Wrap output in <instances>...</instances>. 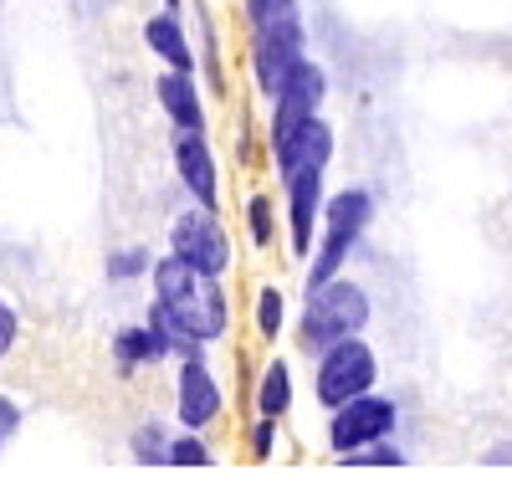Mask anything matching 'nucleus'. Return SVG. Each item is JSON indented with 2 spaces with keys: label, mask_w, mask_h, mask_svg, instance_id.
Masks as SVG:
<instances>
[{
  "label": "nucleus",
  "mask_w": 512,
  "mask_h": 497,
  "mask_svg": "<svg viewBox=\"0 0 512 497\" xmlns=\"http://www.w3.org/2000/svg\"><path fill=\"white\" fill-rule=\"evenodd\" d=\"M154 303L175 318L190 339L200 344H216L231 334V293H226V277H205L190 262H180L175 252L154 257Z\"/></svg>",
  "instance_id": "nucleus-1"
},
{
  "label": "nucleus",
  "mask_w": 512,
  "mask_h": 497,
  "mask_svg": "<svg viewBox=\"0 0 512 497\" xmlns=\"http://www.w3.org/2000/svg\"><path fill=\"white\" fill-rule=\"evenodd\" d=\"M369 318H374V303L354 277H333L323 287H308L303 313H297V349L318 359L323 349L344 344V339H364Z\"/></svg>",
  "instance_id": "nucleus-2"
},
{
  "label": "nucleus",
  "mask_w": 512,
  "mask_h": 497,
  "mask_svg": "<svg viewBox=\"0 0 512 497\" xmlns=\"http://www.w3.org/2000/svg\"><path fill=\"white\" fill-rule=\"evenodd\" d=\"M369 221H374V195L364 185H344L338 195H328L323 231H318V246L308 257V287H323L333 277H344V262L354 257V246L364 241Z\"/></svg>",
  "instance_id": "nucleus-3"
},
{
  "label": "nucleus",
  "mask_w": 512,
  "mask_h": 497,
  "mask_svg": "<svg viewBox=\"0 0 512 497\" xmlns=\"http://www.w3.org/2000/svg\"><path fill=\"white\" fill-rule=\"evenodd\" d=\"M379 390V354L364 339H344L313 359V400L323 410H338L359 395Z\"/></svg>",
  "instance_id": "nucleus-4"
},
{
  "label": "nucleus",
  "mask_w": 512,
  "mask_h": 497,
  "mask_svg": "<svg viewBox=\"0 0 512 497\" xmlns=\"http://www.w3.org/2000/svg\"><path fill=\"white\" fill-rule=\"evenodd\" d=\"M395 431H400V405L390 395H379V390L328 410V451L338 462L359 457V451H369L379 441H395Z\"/></svg>",
  "instance_id": "nucleus-5"
},
{
  "label": "nucleus",
  "mask_w": 512,
  "mask_h": 497,
  "mask_svg": "<svg viewBox=\"0 0 512 497\" xmlns=\"http://www.w3.org/2000/svg\"><path fill=\"white\" fill-rule=\"evenodd\" d=\"M169 252L205 277H226L236 267V241H231L221 211H205V205H190V211L169 221Z\"/></svg>",
  "instance_id": "nucleus-6"
},
{
  "label": "nucleus",
  "mask_w": 512,
  "mask_h": 497,
  "mask_svg": "<svg viewBox=\"0 0 512 497\" xmlns=\"http://www.w3.org/2000/svg\"><path fill=\"white\" fill-rule=\"evenodd\" d=\"M297 62H308V26L303 21L251 31V88L267 103L282 93V82L297 72Z\"/></svg>",
  "instance_id": "nucleus-7"
},
{
  "label": "nucleus",
  "mask_w": 512,
  "mask_h": 497,
  "mask_svg": "<svg viewBox=\"0 0 512 497\" xmlns=\"http://www.w3.org/2000/svg\"><path fill=\"white\" fill-rule=\"evenodd\" d=\"M323 205H328V175L303 170L282 180V226H287V252L292 262H308L318 231H323Z\"/></svg>",
  "instance_id": "nucleus-8"
},
{
  "label": "nucleus",
  "mask_w": 512,
  "mask_h": 497,
  "mask_svg": "<svg viewBox=\"0 0 512 497\" xmlns=\"http://www.w3.org/2000/svg\"><path fill=\"white\" fill-rule=\"evenodd\" d=\"M226 416V385L221 375L210 369V359H180L175 364V421L180 431H210Z\"/></svg>",
  "instance_id": "nucleus-9"
},
{
  "label": "nucleus",
  "mask_w": 512,
  "mask_h": 497,
  "mask_svg": "<svg viewBox=\"0 0 512 497\" xmlns=\"http://www.w3.org/2000/svg\"><path fill=\"white\" fill-rule=\"evenodd\" d=\"M323 98H328V72L308 57V62H297V72L282 82V93L272 98V118H267V144L287 139L297 123H308L323 113Z\"/></svg>",
  "instance_id": "nucleus-10"
},
{
  "label": "nucleus",
  "mask_w": 512,
  "mask_h": 497,
  "mask_svg": "<svg viewBox=\"0 0 512 497\" xmlns=\"http://www.w3.org/2000/svg\"><path fill=\"white\" fill-rule=\"evenodd\" d=\"M169 154H175V180L185 185V195L205 211H221V159L216 144L205 134H175L169 139Z\"/></svg>",
  "instance_id": "nucleus-11"
},
{
  "label": "nucleus",
  "mask_w": 512,
  "mask_h": 497,
  "mask_svg": "<svg viewBox=\"0 0 512 497\" xmlns=\"http://www.w3.org/2000/svg\"><path fill=\"white\" fill-rule=\"evenodd\" d=\"M267 149H272V164H277V180L303 175V170L328 175V164H333V154H338V134H333V123L318 113V118L297 123L287 139H277V144H267Z\"/></svg>",
  "instance_id": "nucleus-12"
},
{
  "label": "nucleus",
  "mask_w": 512,
  "mask_h": 497,
  "mask_svg": "<svg viewBox=\"0 0 512 497\" xmlns=\"http://www.w3.org/2000/svg\"><path fill=\"white\" fill-rule=\"evenodd\" d=\"M154 98H159V113L169 118L175 134H205V98H200V82L195 72H159L154 77Z\"/></svg>",
  "instance_id": "nucleus-13"
},
{
  "label": "nucleus",
  "mask_w": 512,
  "mask_h": 497,
  "mask_svg": "<svg viewBox=\"0 0 512 497\" xmlns=\"http://www.w3.org/2000/svg\"><path fill=\"white\" fill-rule=\"evenodd\" d=\"M144 47L164 62V72H200V52L190 47V31L180 11H154L144 21Z\"/></svg>",
  "instance_id": "nucleus-14"
},
{
  "label": "nucleus",
  "mask_w": 512,
  "mask_h": 497,
  "mask_svg": "<svg viewBox=\"0 0 512 497\" xmlns=\"http://www.w3.org/2000/svg\"><path fill=\"white\" fill-rule=\"evenodd\" d=\"M292 405H297L292 364H287V359H267V364H262V375H256V385H251V416H272V421H282Z\"/></svg>",
  "instance_id": "nucleus-15"
},
{
  "label": "nucleus",
  "mask_w": 512,
  "mask_h": 497,
  "mask_svg": "<svg viewBox=\"0 0 512 497\" xmlns=\"http://www.w3.org/2000/svg\"><path fill=\"white\" fill-rule=\"evenodd\" d=\"M149 364H164V354H159V344L149 334V323L118 328V334H113V369H118V375L128 380V375H139V369H149Z\"/></svg>",
  "instance_id": "nucleus-16"
},
{
  "label": "nucleus",
  "mask_w": 512,
  "mask_h": 497,
  "mask_svg": "<svg viewBox=\"0 0 512 497\" xmlns=\"http://www.w3.org/2000/svg\"><path fill=\"white\" fill-rule=\"evenodd\" d=\"M241 221H246V241L256 246V252L277 246V236H282V211H277V200H272V195L251 190V195L241 200Z\"/></svg>",
  "instance_id": "nucleus-17"
},
{
  "label": "nucleus",
  "mask_w": 512,
  "mask_h": 497,
  "mask_svg": "<svg viewBox=\"0 0 512 497\" xmlns=\"http://www.w3.org/2000/svg\"><path fill=\"white\" fill-rule=\"evenodd\" d=\"M144 323H149V334H154V344H159V354H164V359H200V354H205V344H200V339H190L185 328H180L175 318H169L159 303H149Z\"/></svg>",
  "instance_id": "nucleus-18"
},
{
  "label": "nucleus",
  "mask_w": 512,
  "mask_h": 497,
  "mask_svg": "<svg viewBox=\"0 0 512 497\" xmlns=\"http://www.w3.org/2000/svg\"><path fill=\"white\" fill-rule=\"evenodd\" d=\"M251 323H256V339H262V344H277V339H282V328H287V298H282L277 282H262V287H256Z\"/></svg>",
  "instance_id": "nucleus-19"
},
{
  "label": "nucleus",
  "mask_w": 512,
  "mask_h": 497,
  "mask_svg": "<svg viewBox=\"0 0 512 497\" xmlns=\"http://www.w3.org/2000/svg\"><path fill=\"white\" fill-rule=\"evenodd\" d=\"M169 441H175V431H169L164 421H139L134 436H128V451H134V462H144V467H164Z\"/></svg>",
  "instance_id": "nucleus-20"
},
{
  "label": "nucleus",
  "mask_w": 512,
  "mask_h": 497,
  "mask_svg": "<svg viewBox=\"0 0 512 497\" xmlns=\"http://www.w3.org/2000/svg\"><path fill=\"white\" fill-rule=\"evenodd\" d=\"M241 11L251 31H272L287 21H303V0H241Z\"/></svg>",
  "instance_id": "nucleus-21"
},
{
  "label": "nucleus",
  "mask_w": 512,
  "mask_h": 497,
  "mask_svg": "<svg viewBox=\"0 0 512 497\" xmlns=\"http://www.w3.org/2000/svg\"><path fill=\"white\" fill-rule=\"evenodd\" d=\"M210 462H216V451H210V441L200 431H175L164 467H210Z\"/></svg>",
  "instance_id": "nucleus-22"
},
{
  "label": "nucleus",
  "mask_w": 512,
  "mask_h": 497,
  "mask_svg": "<svg viewBox=\"0 0 512 497\" xmlns=\"http://www.w3.org/2000/svg\"><path fill=\"white\" fill-rule=\"evenodd\" d=\"M154 272V257L144 246H118L108 257V282H134V277H149Z\"/></svg>",
  "instance_id": "nucleus-23"
},
{
  "label": "nucleus",
  "mask_w": 512,
  "mask_h": 497,
  "mask_svg": "<svg viewBox=\"0 0 512 497\" xmlns=\"http://www.w3.org/2000/svg\"><path fill=\"white\" fill-rule=\"evenodd\" d=\"M205 52H200V67H205V82H210V88H216V98L226 93V62H221V31L216 26H210V16H205Z\"/></svg>",
  "instance_id": "nucleus-24"
},
{
  "label": "nucleus",
  "mask_w": 512,
  "mask_h": 497,
  "mask_svg": "<svg viewBox=\"0 0 512 497\" xmlns=\"http://www.w3.org/2000/svg\"><path fill=\"white\" fill-rule=\"evenodd\" d=\"M277 426L282 421H272V416H251V426H246V451L256 462H272L277 457Z\"/></svg>",
  "instance_id": "nucleus-25"
},
{
  "label": "nucleus",
  "mask_w": 512,
  "mask_h": 497,
  "mask_svg": "<svg viewBox=\"0 0 512 497\" xmlns=\"http://www.w3.org/2000/svg\"><path fill=\"white\" fill-rule=\"evenodd\" d=\"M21 344V313L11 298H0V364L11 359V349Z\"/></svg>",
  "instance_id": "nucleus-26"
},
{
  "label": "nucleus",
  "mask_w": 512,
  "mask_h": 497,
  "mask_svg": "<svg viewBox=\"0 0 512 497\" xmlns=\"http://www.w3.org/2000/svg\"><path fill=\"white\" fill-rule=\"evenodd\" d=\"M349 467H405V451L395 441H379V446L359 451V457H349Z\"/></svg>",
  "instance_id": "nucleus-27"
},
{
  "label": "nucleus",
  "mask_w": 512,
  "mask_h": 497,
  "mask_svg": "<svg viewBox=\"0 0 512 497\" xmlns=\"http://www.w3.org/2000/svg\"><path fill=\"white\" fill-rule=\"evenodd\" d=\"M16 431H21V400L0 395V451H6V446L16 441Z\"/></svg>",
  "instance_id": "nucleus-28"
},
{
  "label": "nucleus",
  "mask_w": 512,
  "mask_h": 497,
  "mask_svg": "<svg viewBox=\"0 0 512 497\" xmlns=\"http://www.w3.org/2000/svg\"><path fill=\"white\" fill-rule=\"evenodd\" d=\"M164 11H180V0H164Z\"/></svg>",
  "instance_id": "nucleus-29"
}]
</instances>
